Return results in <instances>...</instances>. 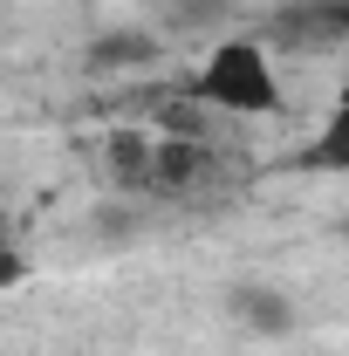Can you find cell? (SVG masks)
<instances>
[{
  "label": "cell",
  "instance_id": "6da1fadb",
  "mask_svg": "<svg viewBox=\"0 0 349 356\" xmlns=\"http://www.w3.org/2000/svg\"><path fill=\"white\" fill-rule=\"evenodd\" d=\"M192 96L213 103V110H240V117H267V110H281L274 62H267L254 42H219L213 55H206V69H199Z\"/></svg>",
  "mask_w": 349,
  "mask_h": 356
},
{
  "label": "cell",
  "instance_id": "7a4b0ae2",
  "mask_svg": "<svg viewBox=\"0 0 349 356\" xmlns=\"http://www.w3.org/2000/svg\"><path fill=\"white\" fill-rule=\"evenodd\" d=\"M199 178H213V151L199 137H165L151 151V192H192Z\"/></svg>",
  "mask_w": 349,
  "mask_h": 356
},
{
  "label": "cell",
  "instance_id": "3957f363",
  "mask_svg": "<svg viewBox=\"0 0 349 356\" xmlns=\"http://www.w3.org/2000/svg\"><path fill=\"white\" fill-rule=\"evenodd\" d=\"M233 315H240L247 329H261V336H281V329L295 322L288 295H281V288H261V281H240V288H233Z\"/></svg>",
  "mask_w": 349,
  "mask_h": 356
},
{
  "label": "cell",
  "instance_id": "277c9868",
  "mask_svg": "<svg viewBox=\"0 0 349 356\" xmlns=\"http://www.w3.org/2000/svg\"><path fill=\"white\" fill-rule=\"evenodd\" d=\"M308 165H329V172H349V89H343V103L329 110V124H322V137H315Z\"/></svg>",
  "mask_w": 349,
  "mask_h": 356
},
{
  "label": "cell",
  "instance_id": "5b68a950",
  "mask_svg": "<svg viewBox=\"0 0 349 356\" xmlns=\"http://www.w3.org/2000/svg\"><path fill=\"white\" fill-rule=\"evenodd\" d=\"M329 14H336V28H343V35H349V0H336V7H329Z\"/></svg>",
  "mask_w": 349,
  "mask_h": 356
},
{
  "label": "cell",
  "instance_id": "8992f818",
  "mask_svg": "<svg viewBox=\"0 0 349 356\" xmlns=\"http://www.w3.org/2000/svg\"><path fill=\"white\" fill-rule=\"evenodd\" d=\"M343 233H349V226H343Z\"/></svg>",
  "mask_w": 349,
  "mask_h": 356
}]
</instances>
